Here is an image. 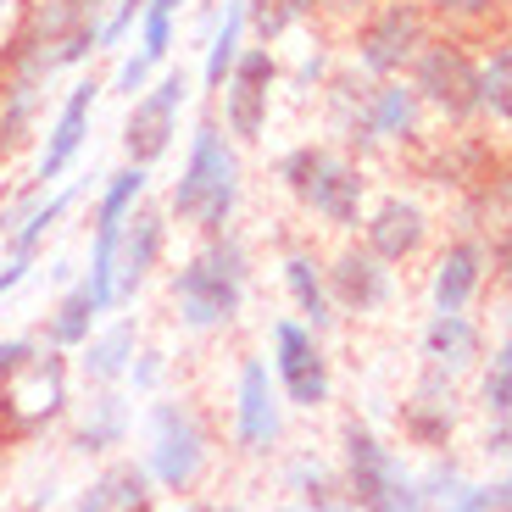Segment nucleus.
<instances>
[{"label":"nucleus","mask_w":512,"mask_h":512,"mask_svg":"<svg viewBox=\"0 0 512 512\" xmlns=\"http://www.w3.org/2000/svg\"><path fill=\"white\" fill-rule=\"evenodd\" d=\"M245 284H251V251H245L229 229L212 234V240L173 273V284H167L179 329H190V334L229 329L245 307Z\"/></svg>","instance_id":"obj_1"},{"label":"nucleus","mask_w":512,"mask_h":512,"mask_svg":"<svg viewBox=\"0 0 512 512\" xmlns=\"http://www.w3.org/2000/svg\"><path fill=\"white\" fill-rule=\"evenodd\" d=\"M145 474L162 496H195L212 468V423L184 396H151L145 407Z\"/></svg>","instance_id":"obj_2"},{"label":"nucleus","mask_w":512,"mask_h":512,"mask_svg":"<svg viewBox=\"0 0 512 512\" xmlns=\"http://www.w3.org/2000/svg\"><path fill=\"white\" fill-rule=\"evenodd\" d=\"M340 485H346V501L357 512H429L418 474L362 418H351L340 429Z\"/></svg>","instance_id":"obj_3"},{"label":"nucleus","mask_w":512,"mask_h":512,"mask_svg":"<svg viewBox=\"0 0 512 512\" xmlns=\"http://www.w3.org/2000/svg\"><path fill=\"white\" fill-rule=\"evenodd\" d=\"M234 201H240V162H234V145L212 117L195 128V145H190V162H184V179L173 184V201L167 212L179 223H195V229L212 240V234L229 229L234 218Z\"/></svg>","instance_id":"obj_4"},{"label":"nucleus","mask_w":512,"mask_h":512,"mask_svg":"<svg viewBox=\"0 0 512 512\" xmlns=\"http://www.w3.org/2000/svg\"><path fill=\"white\" fill-rule=\"evenodd\" d=\"M67 351L39 346L12 379L0 384V440H34L56 418H67Z\"/></svg>","instance_id":"obj_5"},{"label":"nucleus","mask_w":512,"mask_h":512,"mask_svg":"<svg viewBox=\"0 0 512 512\" xmlns=\"http://www.w3.org/2000/svg\"><path fill=\"white\" fill-rule=\"evenodd\" d=\"M279 179L290 184V195L307 206V212H318V218L334 223V229H357L362 223V195H368V184H362L357 167L340 162V156L323 151V145L290 151L279 162Z\"/></svg>","instance_id":"obj_6"},{"label":"nucleus","mask_w":512,"mask_h":512,"mask_svg":"<svg viewBox=\"0 0 512 512\" xmlns=\"http://www.w3.org/2000/svg\"><path fill=\"white\" fill-rule=\"evenodd\" d=\"M268 368H273V384L284 390L290 407L323 412L334 401V368L323 357V340L301 318H279L268 329Z\"/></svg>","instance_id":"obj_7"},{"label":"nucleus","mask_w":512,"mask_h":512,"mask_svg":"<svg viewBox=\"0 0 512 512\" xmlns=\"http://www.w3.org/2000/svg\"><path fill=\"white\" fill-rule=\"evenodd\" d=\"M284 390L273 384L268 357H245L240 373H234V451L240 457H273L284 440Z\"/></svg>","instance_id":"obj_8"},{"label":"nucleus","mask_w":512,"mask_h":512,"mask_svg":"<svg viewBox=\"0 0 512 512\" xmlns=\"http://www.w3.org/2000/svg\"><path fill=\"white\" fill-rule=\"evenodd\" d=\"M190 101V73H162L151 84V90L134 101V112H128L123 123V151L134 167H151L156 156H167V145H173V134H179V106Z\"/></svg>","instance_id":"obj_9"},{"label":"nucleus","mask_w":512,"mask_h":512,"mask_svg":"<svg viewBox=\"0 0 512 512\" xmlns=\"http://www.w3.org/2000/svg\"><path fill=\"white\" fill-rule=\"evenodd\" d=\"M67 512H162V490L140 457H106Z\"/></svg>","instance_id":"obj_10"},{"label":"nucleus","mask_w":512,"mask_h":512,"mask_svg":"<svg viewBox=\"0 0 512 512\" xmlns=\"http://www.w3.org/2000/svg\"><path fill=\"white\" fill-rule=\"evenodd\" d=\"M162 245H167V218L156 206H134L123 234H117V256H112V307H128L145 290L151 268L162 262Z\"/></svg>","instance_id":"obj_11"},{"label":"nucleus","mask_w":512,"mask_h":512,"mask_svg":"<svg viewBox=\"0 0 512 512\" xmlns=\"http://www.w3.org/2000/svg\"><path fill=\"white\" fill-rule=\"evenodd\" d=\"M128 435H134V396H128L123 384H112V390H90V401L73 412L67 446H73L78 457L106 462L128 446Z\"/></svg>","instance_id":"obj_12"},{"label":"nucleus","mask_w":512,"mask_h":512,"mask_svg":"<svg viewBox=\"0 0 512 512\" xmlns=\"http://www.w3.org/2000/svg\"><path fill=\"white\" fill-rule=\"evenodd\" d=\"M323 273H329L334 312L373 318V312H384V307H390V295H396V273H390V262L373 256L368 245H362V251H340Z\"/></svg>","instance_id":"obj_13"},{"label":"nucleus","mask_w":512,"mask_h":512,"mask_svg":"<svg viewBox=\"0 0 512 512\" xmlns=\"http://www.w3.org/2000/svg\"><path fill=\"white\" fill-rule=\"evenodd\" d=\"M462 423V396H457V379H440V373H423L418 390L401 401V435L423 451H446L451 435Z\"/></svg>","instance_id":"obj_14"},{"label":"nucleus","mask_w":512,"mask_h":512,"mask_svg":"<svg viewBox=\"0 0 512 512\" xmlns=\"http://www.w3.org/2000/svg\"><path fill=\"white\" fill-rule=\"evenodd\" d=\"M273 101V56L268 51H240L234 73L223 78V123L234 140H262Z\"/></svg>","instance_id":"obj_15"},{"label":"nucleus","mask_w":512,"mask_h":512,"mask_svg":"<svg viewBox=\"0 0 512 512\" xmlns=\"http://www.w3.org/2000/svg\"><path fill=\"white\" fill-rule=\"evenodd\" d=\"M418 95L429 106H440L446 117L479 112V67L457 51V45H429L418 51Z\"/></svg>","instance_id":"obj_16"},{"label":"nucleus","mask_w":512,"mask_h":512,"mask_svg":"<svg viewBox=\"0 0 512 512\" xmlns=\"http://www.w3.org/2000/svg\"><path fill=\"white\" fill-rule=\"evenodd\" d=\"M418 357L423 373H440V379H462L485 362V334L468 312H435L423 323V340H418Z\"/></svg>","instance_id":"obj_17"},{"label":"nucleus","mask_w":512,"mask_h":512,"mask_svg":"<svg viewBox=\"0 0 512 512\" xmlns=\"http://www.w3.org/2000/svg\"><path fill=\"white\" fill-rule=\"evenodd\" d=\"M429 45L423 39V17L412 6H384L368 28H362V62L373 73H401V67L418 62V51Z\"/></svg>","instance_id":"obj_18"},{"label":"nucleus","mask_w":512,"mask_h":512,"mask_svg":"<svg viewBox=\"0 0 512 512\" xmlns=\"http://www.w3.org/2000/svg\"><path fill=\"white\" fill-rule=\"evenodd\" d=\"M140 357V323L134 318H117L101 323V329L78 346V379L90 390H112V384H128V368Z\"/></svg>","instance_id":"obj_19"},{"label":"nucleus","mask_w":512,"mask_h":512,"mask_svg":"<svg viewBox=\"0 0 512 512\" xmlns=\"http://www.w3.org/2000/svg\"><path fill=\"white\" fill-rule=\"evenodd\" d=\"M95 101H101V84H73V95H67V106L56 112V123H51V140H45V156H39V179L51 184V179H62L67 167H73V156H78V145H84V134H90V112H95Z\"/></svg>","instance_id":"obj_20"},{"label":"nucleus","mask_w":512,"mask_h":512,"mask_svg":"<svg viewBox=\"0 0 512 512\" xmlns=\"http://www.w3.org/2000/svg\"><path fill=\"white\" fill-rule=\"evenodd\" d=\"M479 284H485V245L457 240V245H446V256L435 262L429 301H435V312H468L474 295H479Z\"/></svg>","instance_id":"obj_21"},{"label":"nucleus","mask_w":512,"mask_h":512,"mask_svg":"<svg viewBox=\"0 0 512 512\" xmlns=\"http://www.w3.org/2000/svg\"><path fill=\"white\" fill-rule=\"evenodd\" d=\"M423 234H429V218H423L418 201H401V195H390V201L379 206L368 218V251L384 256V262H407V256L423 251Z\"/></svg>","instance_id":"obj_22"},{"label":"nucleus","mask_w":512,"mask_h":512,"mask_svg":"<svg viewBox=\"0 0 512 512\" xmlns=\"http://www.w3.org/2000/svg\"><path fill=\"white\" fill-rule=\"evenodd\" d=\"M423 485V501H429V512H501V496L496 485H485V479H468L457 468V462H429L418 474Z\"/></svg>","instance_id":"obj_23"},{"label":"nucleus","mask_w":512,"mask_h":512,"mask_svg":"<svg viewBox=\"0 0 512 512\" xmlns=\"http://www.w3.org/2000/svg\"><path fill=\"white\" fill-rule=\"evenodd\" d=\"M184 0H145V17H140V51L123 62V73H117V90H140L145 78H151V67L167 56V39H173V17H179Z\"/></svg>","instance_id":"obj_24"},{"label":"nucleus","mask_w":512,"mask_h":512,"mask_svg":"<svg viewBox=\"0 0 512 512\" xmlns=\"http://www.w3.org/2000/svg\"><path fill=\"white\" fill-rule=\"evenodd\" d=\"M284 290H290V301H295V312H301V323H307V329L323 334V329L334 323L329 273H323L318 256H307V251H290V256H284Z\"/></svg>","instance_id":"obj_25"},{"label":"nucleus","mask_w":512,"mask_h":512,"mask_svg":"<svg viewBox=\"0 0 512 512\" xmlns=\"http://www.w3.org/2000/svg\"><path fill=\"white\" fill-rule=\"evenodd\" d=\"M101 312L106 307L95 301L90 284H73V290L51 307V318H45V340H51L56 351H78L95 329H101Z\"/></svg>","instance_id":"obj_26"},{"label":"nucleus","mask_w":512,"mask_h":512,"mask_svg":"<svg viewBox=\"0 0 512 512\" xmlns=\"http://www.w3.org/2000/svg\"><path fill=\"white\" fill-rule=\"evenodd\" d=\"M479 407L485 418H512V334H501L479 362Z\"/></svg>","instance_id":"obj_27"},{"label":"nucleus","mask_w":512,"mask_h":512,"mask_svg":"<svg viewBox=\"0 0 512 512\" xmlns=\"http://www.w3.org/2000/svg\"><path fill=\"white\" fill-rule=\"evenodd\" d=\"M418 128V90H401V84H384L368 101V134H390V140H407Z\"/></svg>","instance_id":"obj_28"},{"label":"nucleus","mask_w":512,"mask_h":512,"mask_svg":"<svg viewBox=\"0 0 512 512\" xmlns=\"http://www.w3.org/2000/svg\"><path fill=\"white\" fill-rule=\"evenodd\" d=\"M284 490H290L295 501H329V496H340V468H329L323 457H312V451H295L290 462H284Z\"/></svg>","instance_id":"obj_29"},{"label":"nucleus","mask_w":512,"mask_h":512,"mask_svg":"<svg viewBox=\"0 0 512 512\" xmlns=\"http://www.w3.org/2000/svg\"><path fill=\"white\" fill-rule=\"evenodd\" d=\"M240 39H245V0H229L218 34H212V51H206V84H212V90H223V78L234 73V62H240Z\"/></svg>","instance_id":"obj_30"},{"label":"nucleus","mask_w":512,"mask_h":512,"mask_svg":"<svg viewBox=\"0 0 512 512\" xmlns=\"http://www.w3.org/2000/svg\"><path fill=\"white\" fill-rule=\"evenodd\" d=\"M307 12H312V0H245V23H251L262 39L290 34Z\"/></svg>","instance_id":"obj_31"},{"label":"nucleus","mask_w":512,"mask_h":512,"mask_svg":"<svg viewBox=\"0 0 512 512\" xmlns=\"http://www.w3.org/2000/svg\"><path fill=\"white\" fill-rule=\"evenodd\" d=\"M479 106H490L496 117H512V45H501L479 67Z\"/></svg>","instance_id":"obj_32"},{"label":"nucleus","mask_w":512,"mask_h":512,"mask_svg":"<svg viewBox=\"0 0 512 512\" xmlns=\"http://www.w3.org/2000/svg\"><path fill=\"white\" fill-rule=\"evenodd\" d=\"M73 195H78V190H62V195H51V201H39L34 212L23 218V229L12 234V256H34V245L56 229V218H62L67 206H73Z\"/></svg>","instance_id":"obj_33"},{"label":"nucleus","mask_w":512,"mask_h":512,"mask_svg":"<svg viewBox=\"0 0 512 512\" xmlns=\"http://www.w3.org/2000/svg\"><path fill=\"white\" fill-rule=\"evenodd\" d=\"M162 379H167V351L140 346V357L128 368V390H134V396H162Z\"/></svg>","instance_id":"obj_34"},{"label":"nucleus","mask_w":512,"mask_h":512,"mask_svg":"<svg viewBox=\"0 0 512 512\" xmlns=\"http://www.w3.org/2000/svg\"><path fill=\"white\" fill-rule=\"evenodd\" d=\"M134 17H145V0H117V12L101 23V45H117V39L134 28Z\"/></svg>","instance_id":"obj_35"},{"label":"nucleus","mask_w":512,"mask_h":512,"mask_svg":"<svg viewBox=\"0 0 512 512\" xmlns=\"http://www.w3.org/2000/svg\"><path fill=\"white\" fill-rule=\"evenodd\" d=\"M34 351H39V346H34V340H0V384L12 379V373H17V368H23V362H28V357H34Z\"/></svg>","instance_id":"obj_36"},{"label":"nucleus","mask_w":512,"mask_h":512,"mask_svg":"<svg viewBox=\"0 0 512 512\" xmlns=\"http://www.w3.org/2000/svg\"><path fill=\"white\" fill-rule=\"evenodd\" d=\"M28 268H34V262H28V256H12V262H6V268H0V295H12L17 284L28 279Z\"/></svg>","instance_id":"obj_37"},{"label":"nucleus","mask_w":512,"mask_h":512,"mask_svg":"<svg viewBox=\"0 0 512 512\" xmlns=\"http://www.w3.org/2000/svg\"><path fill=\"white\" fill-rule=\"evenodd\" d=\"M279 512H357L346 501V490H340V496H329V501H318V507H312V501H290V507H279Z\"/></svg>","instance_id":"obj_38"},{"label":"nucleus","mask_w":512,"mask_h":512,"mask_svg":"<svg viewBox=\"0 0 512 512\" xmlns=\"http://www.w3.org/2000/svg\"><path fill=\"white\" fill-rule=\"evenodd\" d=\"M440 12H451V17H485L496 0H435Z\"/></svg>","instance_id":"obj_39"},{"label":"nucleus","mask_w":512,"mask_h":512,"mask_svg":"<svg viewBox=\"0 0 512 512\" xmlns=\"http://www.w3.org/2000/svg\"><path fill=\"white\" fill-rule=\"evenodd\" d=\"M496 279L512 290V223H507V234H501V245H496Z\"/></svg>","instance_id":"obj_40"},{"label":"nucleus","mask_w":512,"mask_h":512,"mask_svg":"<svg viewBox=\"0 0 512 512\" xmlns=\"http://www.w3.org/2000/svg\"><path fill=\"white\" fill-rule=\"evenodd\" d=\"M496 496H501V512H512V435H507V479L496 485Z\"/></svg>","instance_id":"obj_41"},{"label":"nucleus","mask_w":512,"mask_h":512,"mask_svg":"<svg viewBox=\"0 0 512 512\" xmlns=\"http://www.w3.org/2000/svg\"><path fill=\"white\" fill-rule=\"evenodd\" d=\"M212 512H256V507H240V501H212Z\"/></svg>","instance_id":"obj_42"},{"label":"nucleus","mask_w":512,"mask_h":512,"mask_svg":"<svg viewBox=\"0 0 512 512\" xmlns=\"http://www.w3.org/2000/svg\"><path fill=\"white\" fill-rule=\"evenodd\" d=\"M0 468H6V440H0Z\"/></svg>","instance_id":"obj_43"},{"label":"nucleus","mask_w":512,"mask_h":512,"mask_svg":"<svg viewBox=\"0 0 512 512\" xmlns=\"http://www.w3.org/2000/svg\"><path fill=\"white\" fill-rule=\"evenodd\" d=\"M334 6H362V0H334Z\"/></svg>","instance_id":"obj_44"}]
</instances>
